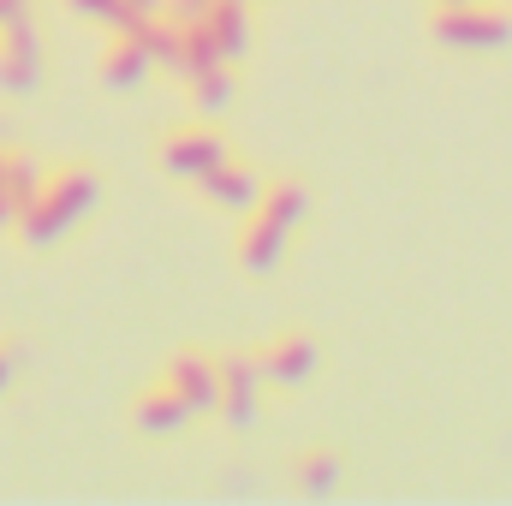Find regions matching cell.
<instances>
[{"mask_svg":"<svg viewBox=\"0 0 512 506\" xmlns=\"http://www.w3.org/2000/svg\"><path fill=\"white\" fill-rule=\"evenodd\" d=\"M24 6H30V0H24Z\"/></svg>","mask_w":512,"mask_h":506,"instance_id":"25","label":"cell"},{"mask_svg":"<svg viewBox=\"0 0 512 506\" xmlns=\"http://www.w3.org/2000/svg\"><path fill=\"white\" fill-rule=\"evenodd\" d=\"M137 36H143V48H149V60L155 66H179V48H185V24L179 18H167V12H155V18H143V24H131Z\"/></svg>","mask_w":512,"mask_h":506,"instance_id":"15","label":"cell"},{"mask_svg":"<svg viewBox=\"0 0 512 506\" xmlns=\"http://www.w3.org/2000/svg\"><path fill=\"white\" fill-rule=\"evenodd\" d=\"M262 185H268V179L256 173L245 155H227L221 167H209V173L197 179V197H203L215 215H233V221H239V215H251V209H256Z\"/></svg>","mask_w":512,"mask_h":506,"instance_id":"9","label":"cell"},{"mask_svg":"<svg viewBox=\"0 0 512 506\" xmlns=\"http://www.w3.org/2000/svg\"><path fill=\"white\" fill-rule=\"evenodd\" d=\"M435 6H459V0H435Z\"/></svg>","mask_w":512,"mask_h":506,"instance_id":"23","label":"cell"},{"mask_svg":"<svg viewBox=\"0 0 512 506\" xmlns=\"http://www.w3.org/2000/svg\"><path fill=\"white\" fill-rule=\"evenodd\" d=\"M203 66H221V48L209 42V30L203 24H185V48H179V78H191V72H203Z\"/></svg>","mask_w":512,"mask_h":506,"instance_id":"16","label":"cell"},{"mask_svg":"<svg viewBox=\"0 0 512 506\" xmlns=\"http://www.w3.org/2000/svg\"><path fill=\"white\" fill-rule=\"evenodd\" d=\"M429 36L453 54H501L512 42V6L495 0H459V6H435Z\"/></svg>","mask_w":512,"mask_h":506,"instance_id":"3","label":"cell"},{"mask_svg":"<svg viewBox=\"0 0 512 506\" xmlns=\"http://www.w3.org/2000/svg\"><path fill=\"white\" fill-rule=\"evenodd\" d=\"M18 370H24V346H18L12 334H0V393H12Z\"/></svg>","mask_w":512,"mask_h":506,"instance_id":"19","label":"cell"},{"mask_svg":"<svg viewBox=\"0 0 512 506\" xmlns=\"http://www.w3.org/2000/svg\"><path fill=\"white\" fill-rule=\"evenodd\" d=\"M42 36H36V24H30V12H12L6 24H0V96H12V102H24V96H36L42 90Z\"/></svg>","mask_w":512,"mask_h":506,"instance_id":"5","label":"cell"},{"mask_svg":"<svg viewBox=\"0 0 512 506\" xmlns=\"http://www.w3.org/2000/svg\"><path fill=\"white\" fill-rule=\"evenodd\" d=\"M161 12H167V18H179V24H197V18L209 12V0H161Z\"/></svg>","mask_w":512,"mask_h":506,"instance_id":"20","label":"cell"},{"mask_svg":"<svg viewBox=\"0 0 512 506\" xmlns=\"http://www.w3.org/2000/svg\"><path fill=\"white\" fill-rule=\"evenodd\" d=\"M507 6H512V0H507Z\"/></svg>","mask_w":512,"mask_h":506,"instance_id":"26","label":"cell"},{"mask_svg":"<svg viewBox=\"0 0 512 506\" xmlns=\"http://www.w3.org/2000/svg\"><path fill=\"white\" fill-rule=\"evenodd\" d=\"M233 155V143H227V131L215 126V120H179L173 131H161V143H155V167L167 173V179H185V185H197L209 167H221Z\"/></svg>","mask_w":512,"mask_h":506,"instance_id":"4","label":"cell"},{"mask_svg":"<svg viewBox=\"0 0 512 506\" xmlns=\"http://www.w3.org/2000/svg\"><path fill=\"white\" fill-rule=\"evenodd\" d=\"M102 203V173L90 161H60V167H42V185L30 197V209L12 221V239L24 251H54L66 245Z\"/></svg>","mask_w":512,"mask_h":506,"instance_id":"1","label":"cell"},{"mask_svg":"<svg viewBox=\"0 0 512 506\" xmlns=\"http://www.w3.org/2000/svg\"><path fill=\"white\" fill-rule=\"evenodd\" d=\"M197 24L209 30V42L221 48L227 66L245 60V48H251V6H245V0H209V12H203Z\"/></svg>","mask_w":512,"mask_h":506,"instance_id":"12","label":"cell"},{"mask_svg":"<svg viewBox=\"0 0 512 506\" xmlns=\"http://www.w3.org/2000/svg\"><path fill=\"white\" fill-rule=\"evenodd\" d=\"M18 209H12V149L0 143V233H12Z\"/></svg>","mask_w":512,"mask_h":506,"instance_id":"18","label":"cell"},{"mask_svg":"<svg viewBox=\"0 0 512 506\" xmlns=\"http://www.w3.org/2000/svg\"><path fill=\"white\" fill-rule=\"evenodd\" d=\"M126 417H131V429H137L143 441H167V435H185V423H191V405H185V399H179L167 381L155 376L143 393H137V399H131Z\"/></svg>","mask_w":512,"mask_h":506,"instance_id":"11","label":"cell"},{"mask_svg":"<svg viewBox=\"0 0 512 506\" xmlns=\"http://www.w3.org/2000/svg\"><path fill=\"white\" fill-rule=\"evenodd\" d=\"M120 12H126V24H143V18L161 12V0H120Z\"/></svg>","mask_w":512,"mask_h":506,"instance_id":"21","label":"cell"},{"mask_svg":"<svg viewBox=\"0 0 512 506\" xmlns=\"http://www.w3.org/2000/svg\"><path fill=\"white\" fill-rule=\"evenodd\" d=\"M12 12H30V6H24V0H0V24H6Z\"/></svg>","mask_w":512,"mask_h":506,"instance_id":"22","label":"cell"},{"mask_svg":"<svg viewBox=\"0 0 512 506\" xmlns=\"http://www.w3.org/2000/svg\"><path fill=\"white\" fill-rule=\"evenodd\" d=\"M161 381L191 405V417H215V393H221V352H209V346H179V352H167Z\"/></svg>","mask_w":512,"mask_h":506,"instance_id":"7","label":"cell"},{"mask_svg":"<svg viewBox=\"0 0 512 506\" xmlns=\"http://www.w3.org/2000/svg\"><path fill=\"white\" fill-rule=\"evenodd\" d=\"M155 72V60H149V48H143V36L120 24V30H108V42H102V60H96V78L114 90V96H131L143 78Z\"/></svg>","mask_w":512,"mask_h":506,"instance_id":"10","label":"cell"},{"mask_svg":"<svg viewBox=\"0 0 512 506\" xmlns=\"http://www.w3.org/2000/svg\"><path fill=\"white\" fill-rule=\"evenodd\" d=\"M304 215H310V185L298 179V173H280V179H268L262 185V197H256L251 215H239V233H233V262L245 268V274H274L286 256H292V239H298V227H304Z\"/></svg>","mask_w":512,"mask_h":506,"instance_id":"2","label":"cell"},{"mask_svg":"<svg viewBox=\"0 0 512 506\" xmlns=\"http://www.w3.org/2000/svg\"><path fill=\"white\" fill-rule=\"evenodd\" d=\"M256 364H262V381H268V387L298 393V387H310V376L322 370V346H316V334H304V328H280V334L256 352Z\"/></svg>","mask_w":512,"mask_h":506,"instance_id":"8","label":"cell"},{"mask_svg":"<svg viewBox=\"0 0 512 506\" xmlns=\"http://www.w3.org/2000/svg\"><path fill=\"white\" fill-rule=\"evenodd\" d=\"M233 96H239V84H233V66H227V60L185 78V102H191V114H203V120H215L221 108H233Z\"/></svg>","mask_w":512,"mask_h":506,"instance_id":"13","label":"cell"},{"mask_svg":"<svg viewBox=\"0 0 512 506\" xmlns=\"http://www.w3.org/2000/svg\"><path fill=\"white\" fill-rule=\"evenodd\" d=\"M66 12L84 18V24H102V30H120V24H126L120 0H66Z\"/></svg>","mask_w":512,"mask_h":506,"instance_id":"17","label":"cell"},{"mask_svg":"<svg viewBox=\"0 0 512 506\" xmlns=\"http://www.w3.org/2000/svg\"><path fill=\"white\" fill-rule=\"evenodd\" d=\"M262 393H268V381H262L256 352H221V393H215V417H221L233 435H245V429L256 423Z\"/></svg>","mask_w":512,"mask_h":506,"instance_id":"6","label":"cell"},{"mask_svg":"<svg viewBox=\"0 0 512 506\" xmlns=\"http://www.w3.org/2000/svg\"><path fill=\"white\" fill-rule=\"evenodd\" d=\"M292 483H298V495H310V501L334 495V489H340V453H334V447H304V453L292 459Z\"/></svg>","mask_w":512,"mask_h":506,"instance_id":"14","label":"cell"},{"mask_svg":"<svg viewBox=\"0 0 512 506\" xmlns=\"http://www.w3.org/2000/svg\"><path fill=\"white\" fill-rule=\"evenodd\" d=\"M245 6H256V0H245Z\"/></svg>","mask_w":512,"mask_h":506,"instance_id":"24","label":"cell"}]
</instances>
